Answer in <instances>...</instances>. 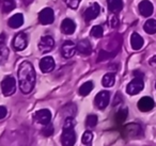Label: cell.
<instances>
[{"label":"cell","mask_w":156,"mask_h":146,"mask_svg":"<svg viewBox=\"0 0 156 146\" xmlns=\"http://www.w3.org/2000/svg\"><path fill=\"white\" fill-rule=\"evenodd\" d=\"M75 120L72 116L65 118L63 124L62 135H61V143L62 146H74L76 142V132L74 130Z\"/></svg>","instance_id":"cell-2"},{"label":"cell","mask_w":156,"mask_h":146,"mask_svg":"<svg viewBox=\"0 0 156 146\" xmlns=\"http://www.w3.org/2000/svg\"><path fill=\"white\" fill-rule=\"evenodd\" d=\"M34 120L37 123H39V124L45 126V125L49 124L50 120H51V112L48 109L39 110L34 114Z\"/></svg>","instance_id":"cell-8"},{"label":"cell","mask_w":156,"mask_h":146,"mask_svg":"<svg viewBox=\"0 0 156 146\" xmlns=\"http://www.w3.org/2000/svg\"><path fill=\"white\" fill-rule=\"evenodd\" d=\"M7 108L3 107V106H0V120H2V118L5 117L7 115Z\"/></svg>","instance_id":"cell-32"},{"label":"cell","mask_w":156,"mask_h":146,"mask_svg":"<svg viewBox=\"0 0 156 146\" xmlns=\"http://www.w3.org/2000/svg\"><path fill=\"white\" fill-rule=\"evenodd\" d=\"M108 9L111 13L117 14L122 11L123 9V1L122 0H107Z\"/></svg>","instance_id":"cell-19"},{"label":"cell","mask_w":156,"mask_h":146,"mask_svg":"<svg viewBox=\"0 0 156 146\" xmlns=\"http://www.w3.org/2000/svg\"><path fill=\"white\" fill-rule=\"evenodd\" d=\"M9 57V49L5 43L0 42V64H3L8 60Z\"/></svg>","instance_id":"cell-23"},{"label":"cell","mask_w":156,"mask_h":146,"mask_svg":"<svg viewBox=\"0 0 156 146\" xmlns=\"http://www.w3.org/2000/svg\"><path fill=\"white\" fill-rule=\"evenodd\" d=\"M103 33H104V30L101 26H94L93 28L91 29V32L90 34L93 37H96V39H100V37L103 36Z\"/></svg>","instance_id":"cell-27"},{"label":"cell","mask_w":156,"mask_h":146,"mask_svg":"<svg viewBox=\"0 0 156 146\" xmlns=\"http://www.w3.org/2000/svg\"><path fill=\"white\" fill-rule=\"evenodd\" d=\"M155 88H156V83H155Z\"/></svg>","instance_id":"cell-35"},{"label":"cell","mask_w":156,"mask_h":146,"mask_svg":"<svg viewBox=\"0 0 156 146\" xmlns=\"http://www.w3.org/2000/svg\"><path fill=\"white\" fill-rule=\"evenodd\" d=\"M139 12L142 16L144 17H149L153 14L154 7L153 3L150 1V0H142L140 3H139Z\"/></svg>","instance_id":"cell-12"},{"label":"cell","mask_w":156,"mask_h":146,"mask_svg":"<svg viewBox=\"0 0 156 146\" xmlns=\"http://www.w3.org/2000/svg\"><path fill=\"white\" fill-rule=\"evenodd\" d=\"M110 26L112 28H117L119 26V19L115 15H112V17L110 18Z\"/></svg>","instance_id":"cell-31"},{"label":"cell","mask_w":156,"mask_h":146,"mask_svg":"<svg viewBox=\"0 0 156 146\" xmlns=\"http://www.w3.org/2000/svg\"><path fill=\"white\" fill-rule=\"evenodd\" d=\"M138 109L141 112H149L154 108V100L151 97L144 96L138 101Z\"/></svg>","instance_id":"cell-14"},{"label":"cell","mask_w":156,"mask_h":146,"mask_svg":"<svg viewBox=\"0 0 156 146\" xmlns=\"http://www.w3.org/2000/svg\"><path fill=\"white\" fill-rule=\"evenodd\" d=\"M76 50H77V46L75 43L72 41H66L63 43L62 47H61V54H62L63 58L69 59L75 54Z\"/></svg>","instance_id":"cell-10"},{"label":"cell","mask_w":156,"mask_h":146,"mask_svg":"<svg viewBox=\"0 0 156 146\" xmlns=\"http://www.w3.org/2000/svg\"><path fill=\"white\" fill-rule=\"evenodd\" d=\"M23 24H24V16L20 13H17V14H15V15H13L9 19V22H8V25L13 29L20 28V27L23 26Z\"/></svg>","instance_id":"cell-18"},{"label":"cell","mask_w":156,"mask_h":146,"mask_svg":"<svg viewBox=\"0 0 156 146\" xmlns=\"http://www.w3.org/2000/svg\"><path fill=\"white\" fill-rule=\"evenodd\" d=\"M143 29L144 31L147 33V34H155L156 33V19H147L145 22L144 26H143Z\"/></svg>","instance_id":"cell-21"},{"label":"cell","mask_w":156,"mask_h":146,"mask_svg":"<svg viewBox=\"0 0 156 146\" xmlns=\"http://www.w3.org/2000/svg\"><path fill=\"white\" fill-rule=\"evenodd\" d=\"M143 44H144V41H143L142 36L140 34H138L137 32H134L130 36V45H132V48L134 50H139L143 47Z\"/></svg>","instance_id":"cell-17"},{"label":"cell","mask_w":156,"mask_h":146,"mask_svg":"<svg viewBox=\"0 0 156 146\" xmlns=\"http://www.w3.org/2000/svg\"><path fill=\"white\" fill-rule=\"evenodd\" d=\"M16 8V3L14 0H3L2 2V11L5 13H10Z\"/></svg>","instance_id":"cell-24"},{"label":"cell","mask_w":156,"mask_h":146,"mask_svg":"<svg viewBox=\"0 0 156 146\" xmlns=\"http://www.w3.org/2000/svg\"><path fill=\"white\" fill-rule=\"evenodd\" d=\"M101 12V8L98 3H93L91 5L85 12H83V18L86 22H91V20L95 19L98 17V15Z\"/></svg>","instance_id":"cell-11"},{"label":"cell","mask_w":156,"mask_h":146,"mask_svg":"<svg viewBox=\"0 0 156 146\" xmlns=\"http://www.w3.org/2000/svg\"><path fill=\"white\" fill-rule=\"evenodd\" d=\"M150 64L153 65V66H156V56H154L153 58L150 60Z\"/></svg>","instance_id":"cell-33"},{"label":"cell","mask_w":156,"mask_h":146,"mask_svg":"<svg viewBox=\"0 0 156 146\" xmlns=\"http://www.w3.org/2000/svg\"><path fill=\"white\" fill-rule=\"evenodd\" d=\"M109 101H110V93L108 91H102L98 93L94 98V105L98 109L104 110L109 105Z\"/></svg>","instance_id":"cell-5"},{"label":"cell","mask_w":156,"mask_h":146,"mask_svg":"<svg viewBox=\"0 0 156 146\" xmlns=\"http://www.w3.org/2000/svg\"><path fill=\"white\" fill-rule=\"evenodd\" d=\"M63 1L66 3L67 7H69L73 10H76L78 8V5H79V3H80L81 0H63Z\"/></svg>","instance_id":"cell-29"},{"label":"cell","mask_w":156,"mask_h":146,"mask_svg":"<svg viewBox=\"0 0 156 146\" xmlns=\"http://www.w3.org/2000/svg\"><path fill=\"white\" fill-rule=\"evenodd\" d=\"M1 90L5 96H11L16 92V81L13 76H7L1 81Z\"/></svg>","instance_id":"cell-3"},{"label":"cell","mask_w":156,"mask_h":146,"mask_svg":"<svg viewBox=\"0 0 156 146\" xmlns=\"http://www.w3.org/2000/svg\"><path fill=\"white\" fill-rule=\"evenodd\" d=\"M127 110L126 109H122V110H120L119 112L117 113V115H115V120H117V122H119V123H122V122H124L125 120V118L127 117Z\"/></svg>","instance_id":"cell-28"},{"label":"cell","mask_w":156,"mask_h":146,"mask_svg":"<svg viewBox=\"0 0 156 146\" xmlns=\"http://www.w3.org/2000/svg\"><path fill=\"white\" fill-rule=\"evenodd\" d=\"M143 88H144V82L142 80V77H136L127 84L126 92L129 95H137L143 90Z\"/></svg>","instance_id":"cell-4"},{"label":"cell","mask_w":156,"mask_h":146,"mask_svg":"<svg viewBox=\"0 0 156 146\" xmlns=\"http://www.w3.org/2000/svg\"><path fill=\"white\" fill-rule=\"evenodd\" d=\"M76 30V24L71 19V18H65L61 24V31L64 34L71 35L75 32Z\"/></svg>","instance_id":"cell-15"},{"label":"cell","mask_w":156,"mask_h":146,"mask_svg":"<svg viewBox=\"0 0 156 146\" xmlns=\"http://www.w3.org/2000/svg\"><path fill=\"white\" fill-rule=\"evenodd\" d=\"M28 46V35L25 32H20L13 40V47L16 51H22Z\"/></svg>","instance_id":"cell-6"},{"label":"cell","mask_w":156,"mask_h":146,"mask_svg":"<svg viewBox=\"0 0 156 146\" xmlns=\"http://www.w3.org/2000/svg\"><path fill=\"white\" fill-rule=\"evenodd\" d=\"M42 133H43L45 137H49V135H51L52 133H54V127L50 124L45 125V127H44L43 130H42Z\"/></svg>","instance_id":"cell-30"},{"label":"cell","mask_w":156,"mask_h":146,"mask_svg":"<svg viewBox=\"0 0 156 146\" xmlns=\"http://www.w3.org/2000/svg\"><path fill=\"white\" fill-rule=\"evenodd\" d=\"M35 71L33 65L28 61H24L18 68V83L20 89L24 94H29L32 92L35 85Z\"/></svg>","instance_id":"cell-1"},{"label":"cell","mask_w":156,"mask_h":146,"mask_svg":"<svg viewBox=\"0 0 156 146\" xmlns=\"http://www.w3.org/2000/svg\"><path fill=\"white\" fill-rule=\"evenodd\" d=\"M22 1H23V3H24L25 5H29L31 2H32L33 0H22Z\"/></svg>","instance_id":"cell-34"},{"label":"cell","mask_w":156,"mask_h":146,"mask_svg":"<svg viewBox=\"0 0 156 146\" xmlns=\"http://www.w3.org/2000/svg\"><path fill=\"white\" fill-rule=\"evenodd\" d=\"M55 47V41L50 35H45L41 39L39 43V49L41 52L46 54L49 52L50 50H52V48Z\"/></svg>","instance_id":"cell-9"},{"label":"cell","mask_w":156,"mask_h":146,"mask_svg":"<svg viewBox=\"0 0 156 146\" xmlns=\"http://www.w3.org/2000/svg\"><path fill=\"white\" fill-rule=\"evenodd\" d=\"M55 20V14H54V10L50 9V8H45L43 9L39 14V22L42 25L46 26V25H50L52 24Z\"/></svg>","instance_id":"cell-7"},{"label":"cell","mask_w":156,"mask_h":146,"mask_svg":"<svg viewBox=\"0 0 156 146\" xmlns=\"http://www.w3.org/2000/svg\"><path fill=\"white\" fill-rule=\"evenodd\" d=\"M81 141H83V144L85 146H91L92 141H93V133L89 130L85 131V133L83 134V137H81Z\"/></svg>","instance_id":"cell-25"},{"label":"cell","mask_w":156,"mask_h":146,"mask_svg":"<svg viewBox=\"0 0 156 146\" xmlns=\"http://www.w3.org/2000/svg\"><path fill=\"white\" fill-rule=\"evenodd\" d=\"M77 51L85 56H89L92 52V46L88 40H81L77 43Z\"/></svg>","instance_id":"cell-16"},{"label":"cell","mask_w":156,"mask_h":146,"mask_svg":"<svg viewBox=\"0 0 156 146\" xmlns=\"http://www.w3.org/2000/svg\"><path fill=\"white\" fill-rule=\"evenodd\" d=\"M40 68L43 73H50L55 68V60L52 57H44L40 61Z\"/></svg>","instance_id":"cell-13"},{"label":"cell","mask_w":156,"mask_h":146,"mask_svg":"<svg viewBox=\"0 0 156 146\" xmlns=\"http://www.w3.org/2000/svg\"><path fill=\"white\" fill-rule=\"evenodd\" d=\"M115 82V75L113 73H107L102 79V84L105 88H111V86H113Z\"/></svg>","instance_id":"cell-20"},{"label":"cell","mask_w":156,"mask_h":146,"mask_svg":"<svg viewBox=\"0 0 156 146\" xmlns=\"http://www.w3.org/2000/svg\"><path fill=\"white\" fill-rule=\"evenodd\" d=\"M93 88H94V84L92 81L85 82V83L79 88V94H80L81 96H87V95H89L90 93H91Z\"/></svg>","instance_id":"cell-22"},{"label":"cell","mask_w":156,"mask_h":146,"mask_svg":"<svg viewBox=\"0 0 156 146\" xmlns=\"http://www.w3.org/2000/svg\"><path fill=\"white\" fill-rule=\"evenodd\" d=\"M98 124V116L94 115V114H90L87 116V120H86V125H87L88 128H93Z\"/></svg>","instance_id":"cell-26"}]
</instances>
